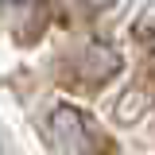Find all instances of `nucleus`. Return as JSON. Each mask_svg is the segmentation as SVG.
I'll return each mask as SVG.
<instances>
[{
	"instance_id": "1",
	"label": "nucleus",
	"mask_w": 155,
	"mask_h": 155,
	"mask_svg": "<svg viewBox=\"0 0 155 155\" xmlns=\"http://www.w3.org/2000/svg\"><path fill=\"white\" fill-rule=\"evenodd\" d=\"M8 4H19V0H8Z\"/></svg>"
}]
</instances>
